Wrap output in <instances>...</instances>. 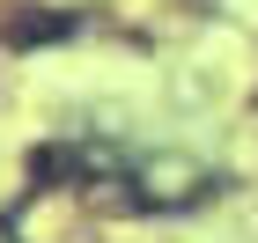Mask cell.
I'll use <instances>...</instances> for the list:
<instances>
[{
    "mask_svg": "<svg viewBox=\"0 0 258 243\" xmlns=\"http://www.w3.org/2000/svg\"><path fill=\"white\" fill-rule=\"evenodd\" d=\"M67 30H74L67 15H15V22H8V44H15V52H30V44H59Z\"/></svg>",
    "mask_w": 258,
    "mask_h": 243,
    "instance_id": "obj_2",
    "label": "cell"
},
{
    "mask_svg": "<svg viewBox=\"0 0 258 243\" xmlns=\"http://www.w3.org/2000/svg\"><path fill=\"white\" fill-rule=\"evenodd\" d=\"M118 184H133L125 192V206H148V214H184V206H199L207 192H214V170L192 155H125Z\"/></svg>",
    "mask_w": 258,
    "mask_h": 243,
    "instance_id": "obj_1",
    "label": "cell"
},
{
    "mask_svg": "<svg viewBox=\"0 0 258 243\" xmlns=\"http://www.w3.org/2000/svg\"><path fill=\"white\" fill-rule=\"evenodd\" d=\"M0 243H15V228H8V221H0Z\"/></svg>",
    "mask_w": 258,
    "mask_h": 243,
    "instance_id": "obj_3",
    "label": "cell"
}]
</instances>
